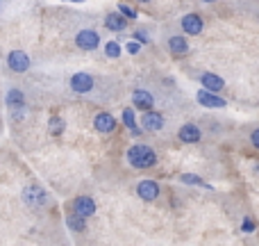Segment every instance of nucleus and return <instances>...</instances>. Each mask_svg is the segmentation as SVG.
I'll return each mask as SVG.
<instances>
[{"label":"nucleus","instance_id":"19","mask_svg":"<svg viewBox=\"0 0 259 246\" xmlns=\"http://www.w3.org/2000/svg\"><path fill=\"white\" fill-rule=\"evenodd\" d=\"M66 226H68L71 230H75V233H82V230L87 228V219L77 217L75 212H68V215H66Z\"/></svg>","mask_w":259,"mask_h":246},{"label":"nucleus","instance_id":"2","mask_svg":"<svg viewBox=\"0 0 259 246\" xmlns=\"http://www.w3.org/2000/svg\"><path fill=\"white\" fill-rule=\"evenodd\" d=\"M96 201L91 196H87V194H82V196H75L71 203V212H75L77 217H82V219H89V217L96 215Z\"/></svg>","mask_w":259,"mask_h":246},{"label":"nucleus","instance_id":"3","mask_svg":"<svg viewBox=\"0 0 259 246\" xmlns=\"http://www.w3.org/2000/svg\"><path fill=\"white\" fill-rule=\"evenodd\" d=\"M159 194H161V187H159V183H157V180L146 178V180H139V183H137V196L141 198V201L152 203V201H157V198H159Z\"/></svg>","mask_w":259,"mask_h":246},{"label":"nucleus","instance_id":"24","mask_svg":"<svg viewBox=\"0 0 259 246\" xmlns=\"http://www.w3.org/2000/svg\"><path fill=\"white\" fill-rule=\"evenodd\" d=\"M241 230L243 233H252V230H255V221H252L250 217H246V219L241 221Z\"/></svg>","mask_w":259,"mask_h":246},{"label":"nucleus","instance_id":"11","mask_svg":"<svg viewBox=\"0 0 259 246\" xmlns=\"http://www.w3.org/2000/svg\"><path fill=\"white\" fill-rule=\"evenodd\" d=\"M132 103H134V108L141 110V112H150L152 105H155V96L146 89H134L132 91Z\"/></svg>","mask_w":259,"mask_h":246},{"label":"nucleus","instance_id":"10","mask_svg":"<svg viewBox=\"0 0 259 246\" xmlns=\"http://www.w3.org/2000/svg\"><path fill=\"white\" fill-rule=\"evenodd\" d=\"M196 98H198V103H200L202 108H207V110H223L225 108V98H221L219 94H211V91L200 89L196 94Z\"/></svg>","mask_w":259,"mask_h":246},{"label":"nucleus","instance_id":"12","mask_svg":"<svg viewBox=\"0 0 259 246\" xmlns=\"http://www.w3.org/2000/svg\"><path fill=\"white\" fill-rule=\"evenodd\" d=\"M161 128H164V117H161L159 112H155V110H150V112H143V117H141V130H148V132H159Z\"/></svg>","mask_w":259,"mask_h":246},{"label":"nucleus","instance_id":"29","mask_svg":"<svg viewBox=\"0 0 259 246\" xmlns=\"http://www.w3.org/2000/svg\"><path fill=\"white\" fill-rule=\"evenodd\" d=\"M137 3H150V0H137Z\"/></svg>","mask_w":259,"mask_h":246},{"label":"nucleus","instance_id":"9","mask_svg":"<svg viewBox=\"0 0 259 246\" xmlns=\"http://www.w3.org/2000/svg\"><path fill=\"white\" fill-rule=\"evenodd\" d=\"M7 66L12 68L14 73H25L30 68V57H27L23 50H12L7 55Z\"/></svg>","mask_w":259,"mask_h":246},{"label":"nucleus","instance_id":"5","mask_svg":"<svg viewBox=\"0 0 259 246\" xmlns=\"http://www.w3.org/2000/svg\"><path fill=\"white\" fill-rule=\"evenodd\" d=\"M7 108L12 110L14 119L25 117V96H23L21 89H9L7 91Z\"/></svg>","mask_w":259,"mask_h":246},{"label":"nucleus","instance_id":"27","mask_svg":"<svg viewBox=\"0 0 259 246\" xmlns=\"http://www.w3.org/2000/svg\"><path fill=\"white\" fill-rule=\"evenodd\" d=\"M134 41H139V44H148V37H146V32H143V30H139L137 34H134Z\"/></svg>","mask_w":259,"mask_h":246},{"label":"nucleus","instance_id":"7","mask_svg":"<svg viewBox=\"0 0 259 246\" xmlns=\"http://www.w3.org/2000/svg\"><path fill=\"white\" fill-rule=\"evenodd\" d=\"M94 128L98 130L100 134H112L114 130L118 128V123H116V119H114L109 112H98L94 117Z\"/></svg>","mask_w":259,"mask_h":246},{"label":"nucleus","instance_id":"22","mask_svg":"<svg viewBox=\"0 0 259 246\" xmlns=\"http://www.w3.org/2000/svg\"><path fill=\"white\" fill-rule=\"evenodd\" d=\"M105 55L112 59H118L121 57V44H118V41H107V44H105Z\"/></svg>","mask_w":259,"mask_h":246},{"label":"nucleus","instance_id":"28","mask_svg":"<svg viewBox=\"0 0 259 246\" xmlns=\"http://www.w3.org/2000/svg\"><path fill=\"white\" fill-rule=\"evenodd\" d=\"M200 3H205V5H211V3H216V0H200Z\"/></svg>","mask_w":259,"mask_h":246},{"label":"nucleus","instance_id":"13","mask_svg":"<svg viewBox=\"0 0 259 246\" xmlns=\"http://www.w3.org/2000/svg\"><path fill=\"white\" fill-rule=\"evenodd\" d=\"M94 78L89 76V73H75V76L71 78V89L75 91V94H89L91 89H94Z\"/></svg>","mask_w":259,"mask_h":246},{"label":"nucleus","instance_id":"8","mask_svg":"<svg viewBox=\"0 0 259 246\" xmlns=\"http://www.w3.org/2000/svg\"><path fill=\"white\" fill-rule=\"evenodd\" d=\"M180 25H182V30L187 32L189 37H196V34H200V32H202L205 21H202L200 14H187V16H182Z\"/></svg>","mask_w":259,"mask_h":246},{"label":"nucleus","instance_id":"26","mask_svg":"<svg viewBox=\"0 0 259 246\" xmlns=\"http://www.w3.org/2000/svg\"><path fill=\"white\" fill-rule=\"evenodd\" d=\"M250 144L259 151V128H255V130L250 132Z\"/></svg>","mask_w":259,"mask_h":246},{"label":"nucleus","instance_id":"30","mask_svg":"<svg viewBox=\"0 0 259 246\" xmlns=\"http://www.w3.org/2000/svg\"><path fill=\"white\" fill-rule=\"evenodd\" d=\"M71 3H82V0H71Z\"/></svg>","mask_w":259,"mask_h":246},{"label":"nucleus","instance_id":"21","mask_svg":"<svg viewBox=\"0 0 259 246\" xmlns=\"http://www.w3.org/2000/svg\"><path fill=\"white\" fill-rule=\"evenodd\" d=\"M64 128H66V125H64L62 117H50L48 119V132L53 134V137H59V134L64 132Z\"/></svg>","mask_w":259,"mask_h":246},{"label":"nucleus","instance_id":"4","mask_svg":"<svg viewBox=\"0 0 259 246\" xmlns=\"http://www.w3.org/2000/svg\"><path fill=\"white\" fill-rule=\"evenodd\" d=\"M23 201L30 207H44L48 203V194L41 185H30V187L23 189Z\"/></svg>","mask_w":259,"mask_h":246},{"label":"nucleus","instance_id":"25","mask_svg":"<svg viewBox=\"0 0 259 246\" xmlns=\"http://www.w3.org/2000/svg\"><path fill=\"white\" fill-rule=\"evenodd\" d=\"M139 50H141V44H139V41H127V53L130 55H137L139 53Z\"/></svg>","mask_w":259,"mask_h":246},{"label":"nucleus","instance_id":"14","mask_svg":"<svg viewBox=\"0 0 259 246\" xmlns=\"http://www.w3.org/2000/svg\"><path fill=\"white\" fill-rule=\"evenodd\" d=\"M178 137H180V142H184V144H198L202 139V130L198 128L196 123H184L182 128L178 130Z\"/></svg>","mask_w":259,"mask_h":246},{"label":"nucleus","instance_id":"15","mask_svg":"<svg viewBox=\"0 0 259 246\" xmlns=\"http://www.w3.org/2000/svg\"><path fill=\"white\" fill-rule=\"evenodd\" d=\"M200 82H202V89L211 91V94H219V91L225 87V80L221 76H216V73H202Z\"/></svg>","mask_w":259,"mask_h":246},{"label":"nucleus","instance_id":"16","mask_svg":"<svg viewBox=\"0 0 259 246\" xmlns=\"http://www.w3.org/2000/svg\"><path fill=\"white\" fill-rule=\"evenodd\" d=\"M121 119H123V125H125V128L130 130V134H132V137H141V134H143V130L139 128L137 119H134V110H132V108H125V110H123Z\"/></svg>","mask_w":259,"mask_h":246},{"label":"nucleus","instance_id":"23","mask_svg":"<svg viewBox=\"0 0 259 246\" xmlns=\"http://www.w3.org/2000/svg\"><path fill=\"white\" fill-rule=\"evenodd\" d=\"M118 14H121L123 18H130V21H134V18H137V9L130 7V5H125V3L118 5Z\"/></svg>","mask_w":259,"mask_h":246},{"label":"nucleus","instance_id":"1","mask_svg":"<svg viewBox=\"0 0 259 246\" xmlns=\"http://www.w3.org/2000/svg\"><path fill=\"white\" fill-rule=\"evenodd\" d=\"M125 157H127V164L134 166V169H152L157 164V153L148 144H134V146H130Z\"/></svg>","mask_w":259,"mask_h":246},{"label":"nucleus","instance_id":"6","mask_svg":"<svg viewBox=\"0 0 259 246\" xmlns=\"http://www.w3.org/2000/svg\"><path fill=\"white\" fill-rule=\"evenodd\" d=\"M75 44L80 50H96L100 46V34L96 30H80L75 37Z\"/></svg>","mask_w":259,"mask_h":246},{"label":"nucleus","instance_id":"20","mask_svg":"<svg viewBox=\"0 0 259 246\" xmlns=\"http://www.w3.org/2000/svg\"><path fill=\"white\" fill-rule=\"evenodd\" d=\"M180 183H184V185H196V187H207V189H214L211 185H207L205 180L200 178V175H196V173H182L180 175Z\"/></svg>","mask_w":259,"mask_h":246},{"label":"nucleus","instance_id":"17","mask_svg":"<svg viewBox=\"0 0 259 246\" xmlns=\"http://www.w3.org/2000/svg\"><path fill=\"white\" fill-rule=\"evenodd\" d=\"M105 25H107V30H112V32H123L127 27V18H123L118 12H112L105 16Z\"/></svg>","mask_w":259,"mask_h":246},{"label":"nucleus","instance_id":"18","mask_svg":"<svg viewBox=\"0 0 259 246\" xmlns=\"http://www.w3.org/2000/svg\"><path fill=\"white\" fill-rule=\"evenodd\" d=\"M166 46H168V50H170L173 55H187V53H189V41L184 39V37H178V34L170 37Z\"/></svg>","mask_w":259,"mask_h":246}]
</instances>
